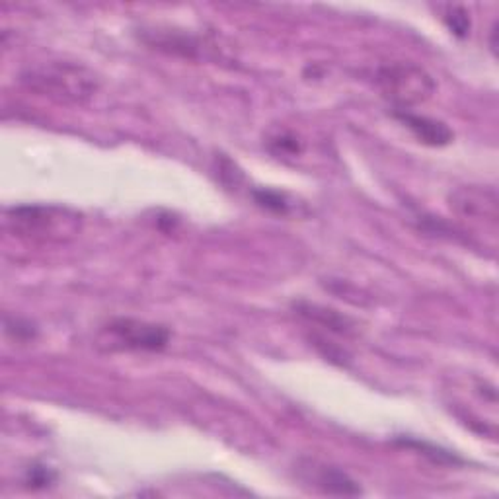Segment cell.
<instances>
[{
	"label": "cell",
	"instance_id": "1",
	"mask_svg": "<svg viewBox=\"0 0 499 499\" xmlns=\"http://www.w3.org/2000/svg\"><path fill=\"white\" fill-rule=\"evenodd\" d=\"M24 83L36 92L70 104H83L98 88L90 70L70 63H49L28 70Z\"/></svg>",
	"mask_w": 499,
	"mask_h": 499
},
{
	"label": "cell",
	"instance_id": "2",
	"mask_svg": "<svg viewBox=\"0 0 499 499\" xmlns=\"http://www.w3.org/2000/svg\"><path fill=\"white\" fill-rule=\"evenodd\" d=\"M6 221L18 237L29 240H63L75 237L80 225L76 213L53 205L14 207L8 211Z\"/></svg>",
	"mask_w": 499,
	"mask_h": 499
},
{
	"label": "cell",
	"instance_id": "3",
	"mask_svg": "<svg viewBox=\"0 0 499 499\" xmlns=\"http://www.w3.org/2000/svg\"><path fill=\"white\" fill-rule=\"evenodd\" d=\"M376 85L396 109H408L431 98L435 92L433 78L414 63H390L379 68Z\"/></svg>",
	"mask_w": 499,
	"mask_h": 499
},
{
	"label": "cell",
	"instance_id": "4",
	"mask_svg": "<svg viewBox=\"0 0 499 499\" xmlns=\"http://www.w3.org/2000/svg\"><path fill=\"white\" fill-rule=\"evenodd\" d=\"M170 342L166 326L135 318H116L104 326L100 343L111 351H162Z\"/></svg>",
	"mask_w": 499,
	"mask_h": 499
},
{
	"label": "cell",
	"instance_id": "5",
	"mask_svg": "<svg viewBox=\"0 0 499 499\" xmlns=\"http://www.w3.org/2000/svg\"><path fill=\"white\" fill-rule=\"evenodd\" d=\"M451 207L464 219L497 221V193L494 188L464 186L451 196Z\"/></svg>",
	"mask_w": 499,
	"mask_h": 499
},
{
	"label": "cell",
	"instance_id": "6",
	"mask_svg": "<svg viewBox=\"0 0 499 499\" xmlns=\"http://www.w3.org/2000/svg\"><path fill=\"white\" fill-rule=\"evenodd\" d=\"M392 116L408 127L414 137L427 147H447L455 139V133L449 129V125L439 119L414 114L410 109H394Z\"/></svg>",
	"mask_w": 499,
	"mask_h": 499
},
{
	"label": "cell",
	"instance_id": "7",
	"mask_svg": "<svg viewBox=\"0 0 499 499\" xmlns=\"http://www.w3.org/2000/svg\"><path fill=\"white\" fill-rule=\"evenodd\" d=\"M310 468L314 472L312 482H314V486H318L322 492L332 494V495H359L361 494V487L358 486V482L351 480V478L343 471H340V468L328 466V464H318V463H312Z\"/></svg>",
	"mask_w": 499,
	"mask_h": 499
},
{
	"label": "cell",
	"instance_id": "8",
	"mask_svg": "<svg viewBox=\"0 0 499 499\" xmlns=\"http://www.w3.org/2000/svg\"><path fill=\"white\" fill-rule=\"evenodd\" d=\"M294 309L299 310L301 317L309 318V320L317 322V324H322V326H326V328H330L332 332H338V334H350L351 332V322L335 310L322 309V307H317V304H307V302L294 304Z\"/></svg>",
	"mask_w": 499,
	"mask_h": 499
},
{
	"label": "cell",
	"instance_id": "9",
	"mask_svg": "<svg viewBox=\"0 0 499 499\" xmlns=\"http://www.w3.org/2000/svg\"><path fill=\"white\" fill-rule=\"evenodd\" d=\"M252 197L260 207H263L270 213H275V215H281V217L291 215L293 203L281 191L268 189V188H258V189H252Z\"/></svg>",
	"mask_w": 499,
	"mask_h": 499
},
{
	"label": "cell",
	"instance_id": "10",
	"mask_svg": "<svg viewBox=\"0 0 499 499\" xmlns=\"http://www.w3.org/2000/svg\"><path fill=\"white\" fill-rule=\"evenodd\" d=\"M447 28L451 29V34L456 37H466L471 34V14L464 6H447V12L443 14Z\"/></svg>",
	"mask_w": 499,
	"mask_h": 499
},
{
	"label": "cell",
	"instance_id": "11",
	"mask_svg": "<svg viewBox=\"0 0 499 499\" xmlns=\"http://www.w3.org/2000/svg\"><path fill=\"white\" fill-rule=\"evenodd\" d=\"M404 447H414V449H420L425 456H430L433 463L437 464H463L461 458H456L455 455L451 453H447L443 449H439V447H430L427 443H422V441H414V439H402L400 441Z\"/></svg>",
	"mask_w": 499,
	"mask_h": 499
},
{
	"label": "cell",
	"instance_id": "12",
	"mask_svg": "<svg viewBox=\"0 0 499 499\" xmlns=\"http://www.w3.org/2000/svg\"><path fill=\"white\" fill-rule=\"evenodd\" d=\"M4 330L6 334L14 335V340L18 342H28V340H34L37 335V328L28 320L22 318H4Z\"/></svg>",
	"mask_w": 499,
	"mask_h": 499
},
{
	"label": "cell",
	"instance_id": "13",
	"mask_svg": "<svg viewBox=\"0 0 499 499\" xmlns=\"http://www.w3.org/2000/svg\"><path fill=\"white\" fill-rule=\"evenodd\" d=\"M271 149L275 155H283V157H294L301 155L302 152V145L297 137H293L291 133H281L271 141Z\"/></svg>",
	"mask_w": 499,
	"mask_h": 499
},
{
	"label": "cell",
	"instance_id": "14",
	"mask_svg": "<svg viewBox=\"0 0 499 499\" xmlns=\"http://www.w3.org/2000/svg\"><path fill=\"white\" fill-rule=\"evenodd\" d=\"M57 474L51 471L47 466H32L26 474V484L34 490H42V487H47L55 482Z\"/></svg>",
	"mask_w": 499,
	"mask_h": 499
}]
</instances>
